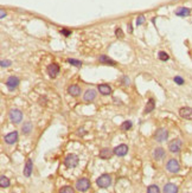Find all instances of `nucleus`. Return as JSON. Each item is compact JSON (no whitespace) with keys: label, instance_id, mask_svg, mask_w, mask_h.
<instances>
[{"label":"nucleus","instance_id":"nucleus-15","mask_svg":"<svg viewBox=\"0 0 192 193\" xmlns=\"http://www.w3.org/2000/svg\"><path fill=\"white\" fill-rule=\"evenodd\" d=\"M97 90H98V91H100L102 95H104V96L112 94V88L109 87L108 84H98Z\"/></svg>","mask_w":192,"mask_h":193},{"label":"nucleus","instance_id":"nucleus-22","mask_svg":"<svg viewBox=\"0 0 192 193\" xmlns=\"http://www.w3.org/2000/svg\"><path fill=\"white\" fill-rule=\"evenodd\" d=\"M98 60L101 62V63H104V64H112V65H115V62L113 59L108 58L106 55H102V56H100L98 57Z\"/></svg>","mask_w":192,"mask_h":193},{"label":"nucleus","instance_id":"nucleus-6","mask_svg":"<svg viewBox=\"0 0 192 193\" xmlns=\"http://www.w3.org/2000/svg\"><path fill=\"white\" fill-rule=\"evenodd\" d=\"M166 170L170 173H178L180 171V165L175 159H171L166 165Z\"/></svg>","mask_w":192,"mask_h":193},{"label":"nucleus","instance_id":"nucleus-32","mask_svg":"<svg viewBox=\"0 0 192 193\" xmlns=\"http://www.w3.org/2000/svg\"><path fill=\"white\" fill-rule=\"evenodd\" d=\"M11 64H12L11 60H1V66L2 68H7V66H10Z\"/></svg>","mask_w":192,"mask_h":193},{"label":"nucleus","instance_id":"nucleus-33","mask_svg":"<svg viewBox=\"0 0 192 193\" xmlns=\"http://www.w3.org/2000/svg\"><path fill=\"white\" fill-rule=\"evenodd\" d=\"M145 23V17L144 16H140V17H138V19H137V25H141V24Z\"/></svg>","mask_w":192,"mask_h":193},{"label":"nucleus","instance_id":"nucleus-26","mask_svg":"<svg viewBox=\"0 0 192 193\" xmlns=\"http://www.w3.org/2000/svg\"><path fill=\"white\" fill-rule=\"evenodd\" d=\"M158 57H159V59H160V60H162V62H166V60H168V59H170L168 53L164 52V51H160V52H159V55H158Z\"/></svg>","mask_w":192,"mask_h":193},{"label":"nucleus","instance_id":"nucleus-34","mask_svg":"<svg viewBox=\"0 0 192 193\" xmlns=\"http://www.w3.org/2000/svg\"><path fill=\"white\" fill-rule=\"evenodd\" d=\"M60 33H62V35H64V36H66V37H69L71 32H70V31H68V30H62V31H60Z\"/></svg>","mask_w":192,"mask_h":193},{"label":"nucleus","instance_id":"nucleus-10","mask_svg":"<svg viewBox=\"0 0 192 193\" xmlns=\"http://www.w3.org/2000/svg\"><path fill=\"white\" fill-rule=\"evenodd\" d=\"M96 96H97V93H96V90L94 89H88L83 95V99L84 101H87V102H91V101H94L96 99Z\"/></svg>","mask_w":192,"mask_h":193},{"label":"nucleus","instance_id":"nucleus-13","mask_svg":"<svg viewBox=\"0 0 192 193\" xmlns=\"http://www.w3.org/2000/svg\"><path fill=\"white\" fill-rule=\"evenodd\" d=\"M128 152V147L127 145H120L118 146L116 148H114V154L118 155V157H125Z\"/></svg>","mask_w":192,"mask_h":193},{"label":"nucleus","instance_id":"nucleus-19","mask_svg":"<svg viewBox=\"0 0 192 193\" xmlns=\"http://www.w3.org/2000/svg\"><path fill=\"white\" fill-rule=\"evenodd\" d=\"M32 167H33V165H32V160L29 159L27 161H26V164H25V168H24V176H31V173H32Z\"/></svg>","mask_w":192,"mask_h":193},{"label":"nucleus","instance_id":"nucleus-29","mask_svg":"<svg viewBox=\"0 0 192 193\" xmlns=\"http://www.w3.org/2000/svg\"><path fill=\"white\" fill-rule=\"evenodd\" d=\"M60 193H74V188L70 186H64L60 190Z\"/></svg>","mask_w":192,"mask_h":193},{"label":"nucleus","instance_id":"nucleus-2","mask_svg":"<svg viewBox=\"0 0 192 193\" xmlns=\"http://www.w3.org/2000/svg\"><path fill=\"white\" fill-rule=\"evenodd\" d=\"M75 188L78 192H87L90 188V181L89 179L87 178H81L76 181V185H75Z\"/></svg>","mask_w":192,"mask_h":193},{"label":"nucleus","instance_id":"nucleus-30","mask_svg":"<svg viewBox=\"0 0 192 193\" xmlns=\"http://www.w3.org/2000/svg\"><path fill=\"white\" fill-rule=\"evenodd\" d=\"M173 81H174L175 83H177V84H179V85H183V84H184V80H183L181 77H179V76L174 77Z\"/></svg>","mask_w":192,"mask_h":193},{"label":"nucleus","instance_id":"nucleus-21","mask_svg":"<svg viewBox=\"0 0 192 193\" xmlns=\"http://www.w3.org/2000/svg\"><path fill=\"white\" fill-rule=\"evenodd\" d=\"M154 107H156L154 99H148V102H147L146 108H145V114H148V113H151V111H153V110H154Z\"/></svg>","mask_w":192,"mask_h":193},{"label":"nucleus","instance_id":"nucleus-24","mask_svg":"<svg viewBox=\"0 0 192 193\" xmlns=\"http://www.w3.org/2000/svg\"><path fill=\"white\" fill-rule=\"evenodd\" d=\"M31 130H32V123L25 122V124L22 127V132H23V134H30Z\"/></svg>","mask_w":192,"mask_h":193},{"label":"nucleus","instance_id":"nucleus-25","mask_svg":"<svg viewBox=\"0 0 192 193\" xmlns=\"http://www.w3.org/2000/svg\"><path fill=\"white\" fill-rule=\"evenodd\" d=\"M160 192V190L159 187L156 186V185H151L147 187V193H159Z\"/></svg>","mask_w":192,"mask_h":193},{"label":"nucleus","instance_id":"nucleus-9","mask_svg":"<svg viewBox=\"0 0 192 193\" xmlns=\"http://www.w3.org/2000/svg\"><path fill=\"white\" fill-rule=\"evenodd\" d=\"M6 85H7V88L10 89V90L16 89L19 85V78L18 77H16V76L8 77V78H7V81H6Z\"/></svg>","mask_w":192,"mask_h":193},{"label":"nucleus","instance_id":"nucleus-37","mask_svg":"<svg viewBox=\"0 0 192 193\" xmlns=\"http://www.w3.org/2000/svg\"><path fill=\"white\" fill-rule=\"evenodd\" d=\"M1 18H5V12L1 11Z\"/></svg>","mask_w":192,"mask_h":193},{"label":"nucleus","instance_id":"nucleus-17","mask_svg":"<svg viewBox=\"0 0 192 193\" xmlns=\"http://www.w3.org/2000/svg\"><path fill=\"white\" fill-rule=\"evenodd\" d=\"M164 157H165V151H164V148L158 147V148L154 149V152H153V158L156 159V160L159 161V160H161Z\"/></svg>","mask_w":192,"mask_h":193},{"label":"nucleus","instance_id":"nucleus-36","mask_svg":"<svg viewBox=\"0 0 192 193\" xmlns=\"http://www.w3.org/2000/svg\"><path fill=\"white\" fill-rule=\"evenodd\" d=\"M128 31H129V32H133V26L131 25V24L128 25Z\"/></svg>","mask_w":192,"mask_h":193},{"label":"nucleus","instance_id":"nucleus-8","mask_svg":"<svg viewBox=\"0 0 192 193\" xmlns=\"http://www.w3.org/2000/svg\"><path fill=\"white\" fill-rule=\"evenodd\" d=\"M179 115L185 120H192V108L183 107L179 109Z\"/></svg>","mask_w":192,"mask_h":193},{"label":"nucleus","instance_id":"nucleus-14","mask_svg":"<svg viewBox=\"0 0 192 193\" xmlns=\"http://www.w3.org/2000/svg\"><path fill=\"white\" fill-rule=\"evenodd\" d=\"M113 154H114V149H110V148H103V149H101V152H100V158L107 160V159L112 158Z\"/></svg>","mask_w":192,"mask_h":193},{"label":"nucleus","instance_id":"nucleus-16","mask_svg":"<svg viewBox=\"0 0 192 193\" xmlns=\"http://www.w3.org/2000/svg\"><path fill=\"white\" fill-rule=\"evenodd\" d=\"M162 192L164 193H177L178 192V187L174 185V184H166L164 188H162Z\"/></svg>","mask_w":192,"mask_h":193},{"label":"nucleus","instance_id":"nucleus-11","mask_svg":"<svg viewBox=\"0 0 192 193\" xmlns=\"http://www.w3.org/2000/svg\"><path fill=\"white\" fill-rule=\"evenodd\" d=\"M48 74L50 75V77H56L60 74V65L57 63H52L48 66Z\"/></svg>","mask_w":192,"mask_h":193},{"label":"nucleus","instance_id":"nucleus-27","mask_svg":"<svg viewBox=\"0 0 192 193\" xmlns=\"http://www.w3.org/2000/svg\"><path fill=\"white\" fill-rule=\"evenodd\" d=\"M131 128H132V122L131 121H125L121 124V129L122 130H129Z\"/></svg>","mask_w":192,"mask_h":193},{"label":"nucleus","instance_id":"nucleus-7","mask_svg":"<svg viewBox=\"0 0 192 193\" xmlns=\"http://www.w3.org/2000/svg\"><path fill=\"white\" fill-rule=\"evenodd\" d=\"M181 148V141L179 139H174L168 143V149L171 153H178Z\"/></svg>","mask_w":192,"mask_h":193},{"label":"nucleus","instance_id":"nucleus-12","mask_svg":"<svg viewBox=\"0 0 192 193\" xmlns=\"http://www.w3.org/2000/svg\"><path fill=\"white\" fill-rule=\"evenodd\" d=\"M4 140L6 143L8 145H13V143H16L17 140H18V132H12V133H10V134H7L5 138H4Z\"/></svg>","mask_w":192,"mask_h":193},{"label":"nucleus","instance_id":"nucleus-35","mask_svg":"<svg viewBox=\"0 0 192 193\" xmlns=\"http://www.w3.org/2000/svg\"><path fill=\"white\" fill-rule=\"evenodd\" d=\"M123 82H125V85H128V84H129V80H128L127 77H125V78H123Z\"/></svg>","mask_w":192,"mask_h":193},{"label":"nucleus","instance_id":"nucleus-28","mask_svg":"<svg viewBox=\"0 0 192 193\" xmlns=\"http://www.w3.org/2000/svg\"><path fill=\"white\" fill-rule=\"evenodd\" d=\"M68 63H70V64L75 65V66H77V68L82 66V62H81V60H77V59L69 58V59H68Z\"/></svg>","mask_w":192,"mask_h":193},{"label":"nucleus","instance_id":"nucleus-18","mask_svg":"<svg viewBox=\"0 0 192 193\" xmlns=\"http://www.w3.org/2000/svg\"><path fill=\"white\" fill-rule=\"evenodd\" d=\"M68 93L74 97H76V96H79V94H81V88L78 85H70L68 88Z\"/></svg>","mask_w":192,"mask_h":193},{"label":"nucleus","instance_id":"nucleus-4","mask_svg":"<svg viewBox=\"0 0 192 193\" xmlns=\"http://www.w3.org/2000/svg\"><path fill=\"white\" fill-rule=\"evenodd\" d=\"M167 138H168V132L167 129L165 128H159L154 133V140L158 141V142H164V141L167 140Z\"/></svg>","mask_w":192,"mask_h":193},{"label":"nucleus","instance_id":"nucleus-23","mask_svg":"<svg viewBox=\"0 0 192 193\" xmlns=\"http://www.w3.org/2000/svg\"><path fill=\"white\" fill-rule=\"evenodd\" d=\"M0 186L2 188H6L10 186V179L5 176H0Z\"/></svg>","mask_w":192,"mask_h":193},{"label":"nucleus","instance_id":"nucleus-1","mask_svg":"<svg viewBox=\"0 0 192 193\" xmlns=\"http://www.w3.org/2000/svg\"><path fill=\"white\" fill-rule=\"evenodd\" d=\"M96 185L100 188H107L112 185V176L104 173L96 179Z\"/></svg>","mask_w":192,"mask_h":193},{"label":"nucleus","instance_id":"nucleus-5","mask_svg":"<svg viewBox=\"0 0 192 193\" xmlns=\"http://www.w3.org/2000/svg\"><path fill=\"white\" fill-rule=\"evenodd\" d=\"M10 120L12 123H20L23 120V113L19 109H12L10 111Z\"/></svg>","mask_w":192,"mask_h":193},{"label":"nucleus","instance_id":"nucleus-20","mask_svg":"<svg viewBox=\"0 0 192 193\" xmlns=\"http://www.w3.org/2000/svg\"><path fill=\"white\" fill-rule=\"evenodd\" d=\"M191 13V10L187 8V7H179L177 11H175V14L179 16V17H186Z\"/></svg>","mask_w":192,"mask_h":193},{"label":"nucleus","instance_id":"nucleus-3","mask_svg":"<svg viewBox=\"0 0 192 193\" xmlns=\"http://www.w3.org/2000/svg\"><path fill=\"white\" fill-rule=\"evenodd\" d=\"M64 165H65V167H68V168L76 167L78 165V157L76 154H74V153L68 154L65 157V159H64Z\"/></svg>","mask_w":192,"mask_h":193},{"label":"nucleus","instance_id":"nucleus-31","mask_svg":"<svg viewBox=\"0 0 192 193\" xmlns=\"http://www.w3.org/2000/svg\"><path fill=\"white\" fill-rule=\"evenodd\" d=\"M115 36H116L118 38H122V37H123V32H122V30L118 27V29L115 30Z\"/></svg>","mask_w":192,"mask_h":193}]
</instances>
